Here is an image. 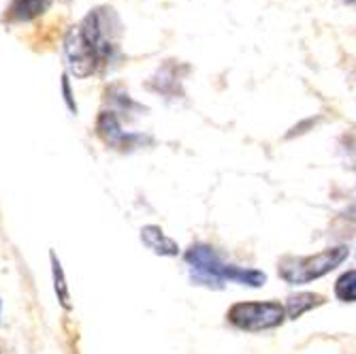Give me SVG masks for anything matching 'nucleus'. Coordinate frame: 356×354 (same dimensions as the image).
<instances>
[{"label":"nucleus","mask_w":356,"mask_h":354,"mask_svg":"<svg viewBox=\"0 0 356 354\" xmlns=\"http://www.w3.org/2000/svg\"><path fill=\"white\" fill-rule=\"evenodd\" d=\"M184 259L188 263L192 282L207 286V288H218L220 291L224 282H235L241 286L258 288V286H265V282H267V275L258 269L226 265L218 256V252L205 243L190 246L188 252L184 254Z\"/></svg>","instance_id":"1"},{"label":"nucleus","mask_w":356,"mask_h":354,"mask_svg":"<svg viewBox=\"0 0 356 354\" xmlns=\"http://www.w3.org/2000/svg\"><path fill=\"white\" fill-rule=\"evenodd\" d=\"M350 256L348 246H337L322 250L314 256H284L277 265V273L284 282L299 286V284H309L322 275L331 273L337 269Z\"/></svg>","instance_id":"2"},{"label":"nucleus","mask_w":356,"mask_h":354,"mask_svg":"<svg viewBox=\"0 0 356 354\" xmlns=\"http://www.w3.org/2000/svg\"><path fill=\"white\" fill-rule=\"evenodd\" d=\"M77 28L81 30L83 39L90 43L94 54L99 56L101 64L115 56L122 35V22L111 7H99L90 11Z\"/></svg>","instance_id":"3"},{"label":"nucleus","mask_w":356,"mask_h":354,"mask_svg":"<svg viewBox=\"0 0 356 354\" xmlns=\"http://www.w3.org/2000/svg\"><path fill=\"white\" fill-rule=\"evenodd\" d=\"M226 320L241 331L261 333L282 327L286 312L280 301H241L231 305L226 312Z\"/></svg>","instance_id":"4"},{"label":"nucleus","mask_w":356,"mask_h":354,"mask_svg":"<svg viewBox=\"0 0 356 354\" xmlns=\"http://www.w3.org/2000/svg\"><path fill=\"white\" fill-rule=\"evenodd\" d=\"M64 58H67L69 73L75 75L77 79H86L94 75L101 67L99 56L94 54V49L83 39L81 30L77 26L69 28L67 37H64Z\"/></svg>","instance_id":"5"},{"label":"nucleus","mask_w":356,"mask_h":354,"mask_svg":"<svg viewBox=\"0 0 356 354\" xmlns=\"http://www.w3.org/2000/svg\"><path fill=\"white\" fill-rule=\"evenodd\" d=\"M141 241L158 256H177L179 254L177 241H173L163 229L156 227V224H147V227L141 229Z\"/></svg>","instance_id":"6"},{"label":"nucleus","mask_w":356,"mask_h":354,"mask_svg":"<svg viewBox=\"0 0 356 354\" xmlns=\"http://www.w3.org/2000/svg\"><path fill=\"white\" fill-rule=\"evenodd\" d=\"M51 5V0H13L9 5L11 22H30L43 15Z\"/></svg>","instance_id":"7"},{"label":"nucleus","mask_w":356,"mask_h":354,"mask_svg":"<svg viewBox=\"0 0 356 354\" xmlns=\"http://www.w3.org/2000/svg\"><path fill=\"white\" fill-rule=\"evenodd\" d=\"M96 131H99V135L109 143V145H115V147H122L126 143V133L122 131L120 126V120L113 111H103L99 122H96Z\"/></svg>","instance_id":"8"},{"label":"nucleus","mask_w":356,"mask_h":354,"mask_svg":"<svg viewBox=\"0 0 356 354\" xmlns=\"http://www.w3.org/2000/svg\"><path fill=\"white\" fill-rule=\"evenodd\" d=\"M322 303H325V297H322V295H316V293H299V295H293V297L286 299L284 312H286V318L297 320L305 312H309L314 307H320Z\"/></svg>","instance_id":"9"},{"label":"nucleus","mask_w":356,"mask_h":354,"mask_svg":"<svg viewBox=\"0 0 356 354\" xmlns=\"http://www.w3.org/2000/svg\"><path fill=\"white\" fill-rule=\"evenodd\" d=\"M51 259V271H54V288H56V295H58V301L64 309H73V303H71V291L67 286V280H64V271H62V265L58 261L56 252L49 254Z\"/></svg>","instance_id":"10"},{"label":"nucleus","mask_w":356,"mask_h":354,"mask_svg":"<svg viewBox=\"0 0 356 354\" xmlns=\"http://www.w3.org/2000/svg\"><path fill=\"white\" fill-rule=\"evenodd\" d=\"M335 297L343 303H354L356 299V271H346L335 284Z\"/></svg>","instance_id":"11"},{"label":"nucleus","mask_w":356,"mask_h":354,"mask_svg":"<svg viewBox=\"0 0 356 354\" xmlns=\"http://www.w3.org/2000/svg\"><path fill=\"white\" fill-rule=\"evenodd\" d=\"M62 90H64V101H67L69 109L71 111H77V105H75L73 96H71V86H69V77L67 75H64V79H62Z\"/></svg>","instance_id":"12"}]
</instances>
